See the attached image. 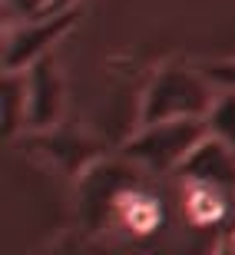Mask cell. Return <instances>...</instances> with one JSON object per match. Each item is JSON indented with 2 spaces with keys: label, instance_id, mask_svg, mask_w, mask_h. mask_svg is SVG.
Masks as SVG:
<instances>
[{
  "label": "cell",
  "instance_id": "1",
  "mask_svg": "<svg viewBox=\"0 0 235 255\" xmlns=\"http://www.w3.org/2000/svg\"><path fill=\"white\" fill-rule=\"evenodd\" d=\"M209 76H199L192 70H162L152 80L146 106H142V126L179 120V116H209L212 93H209Z\"/></svg>",
  "mask_w": 235,
  "mask_h": 255
},
{
  "label": "cell",
  "instance_id": "2",
  "mask_svg": "<svg viewBox=\"0 0 235 255\" xmlns=\"http://www.w3.org/2000/svg\"><path fill=\"white\" fill-rule=\"evenodd\" d=\"M209 136L206 116H179L166 123H152L129 142V156L149 169H179L182 159Z\"/></svg>",
  "mask_w": 235,
  "mask_h": 255
},
{
  "label": "cell",
  "instance_id": "3",
  "mask_svg": "<svg viewBox=\"0 0 235 255\" xmlns=\"http://www.w3.org/2000/svg\"><path fill=\"white\" fill-rule=\"evenodd\" d=\"M176 172L186 182L216 186V189L235 196V149L226 146L222 139H216L212 132L182 159V166H179Z\"/></svg>",
  "mask_w": 235,
  "mask_h": 255
},
{
  "label": "cell",
  "instance_id": "4",
  "mask_svg": "<svg viewBox=\"0 0 235 255\" xmlns=\"http://www.w3.org/2000/svg\"><path fill=\"white\" fill-rule=\"evenodd\" d=\"M206 123H209V132L216 139H222L226 146L235 149V90H229V96H219L216 103H212Z\"/></svg>",
  "mask_w": 235,
  "mask_h": 255
},
{
  "label": "cell",
  "instance_id": "5",
  "mask_svg": "<svg viewBox=\"0 0 235 255\" xmlns=\"http://www.w3.org/2000/svg\"><path fill=\"white\" fill-rule=\"evenodd\" d=\"M206 76L212 83L226 86V90H235V60H226V63H212L206 66Z\"/></svg>",
  "mask_w": 235,
  "mask_h": 255
}]
</instances>
